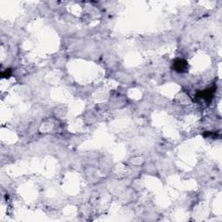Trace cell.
Instances as JSON below:
<instances>
[{"label": "cell", "mask_w": 222, "mask_h": 222, "mask_svg": "<svg viewBox=\"0 0 222 222\" xmlns=\"http://www.w3.org/2000/svg\"><path fill=\"white\" fill-rule=\"evenodd\" d=\"M187 62H185L183 60H180V59L177 60L174 63V67H175L176 70H178V71H183L184 69L187 68Z\"/></svg>", "instance_id": "obj_1"}]
</instances>
